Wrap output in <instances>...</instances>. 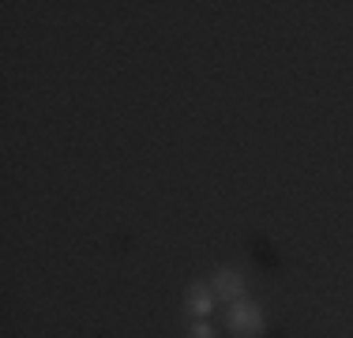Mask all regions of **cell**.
I'll list each match as a JSON object with an SVG mask.
<instances>
[{"label": "cell", "instance_id": "obj_1", "mask_svg": "<svg viewBox=\"0 0 353 338\" xmlns=\"http://www.w3.org/2000/svg\"><path fill=\"white\" fill-rule=\"evenodd\" d=\"M230 331H237V335L263 331V312H259L256 304H248V301H233V308H230Z\"/></svg>", "mask_w": 353, "mask_h": 338}, {"label": "cell", "instance_id": "obj_2", "mask_svg": "<svg viewBox=\"0 0 353 338\" xmlns=\"http://www.w3.org/2000/svg\"><path fill=\"white\" fill-rule=\"evenodd\" d=\"M211 290H214V297H222V301H237L241 297V275L237 270H230V267H222L214 275V282H211Z\"/></svg>", "mask_w": 353, "mask_h": 338}, {"label": "cell", "instance_id": "obj_3", "mask_svg": "<svg viewBox=\"0 0 353 338\" xmlns=\"http://www.w3.org/2000/svg\"><path fill=\"white\" fill-rule=\"evenodd\" d=\"M214 308V290H203V282L188 286V312L192 316H207Z\"/></svg>", "mask_w": 353, "mask_h": 338}, {"label": "cell", "instance_id": "obj_4", "mask_svg": "<svg viewBox=\"0 0 353 338\" xmlns=\"http://www.w3.org/2000/svg\"><path fill=\"white\" fill-rule=\"evenodd\" d=\"M188 338H218V335H214L211 324H196V327L188 331Z\"/></svg>", "mask_w": 353, "mask_h": 338}]
</instances>
